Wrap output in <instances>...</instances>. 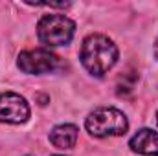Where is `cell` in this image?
<instances>
[{"mask_svg":"<svg viewBox=\"0 0 158 156\" xmlns=\"http://www.w3.org/2000/svg\"><path fill=\"white\" fill-rule=\"evenodd\" d=\"M79 59L85 70L96 77H103L118 61V48L105 35L94 33L83 40Z\"/></svg>","mask_w":158,"mask_h":156,"instance_id":"6da1fadb","label":"cell"},{"mask_svg":"<svg viewBox=\"0 0 158 156\" xmlns=\"http://www.w3.org/2000/svg\"><path fill=\"white\" fill-rule=\"evenodd\" d=\"M86 130L92 136L98 138H105V136H121L127 132L129 123L125 114L118 109H109V107H101L96 109L85 121Z\"/></svg>","mask_w":158,"mask_h":156,"instance_id":"7a4b0ae2","label":"cell"},{"mask_svg":"<svg viewBox=\"0 0 158 156\" xmlns=\"http://www.w3.org/2000/svg\"><path fill=\"white\" fill-rule=\"evenodd\" d=\"M76 31L74 20L64 15H44L37 24L39 40L46 46H64L68 44Z\"/></svg>","mask_w":158,"mask_h":156,"instance_id":"3957f363","label":"cell"},{"mask_svg":"<svg viewBox=\"0 0 158 156\" xmlns=\"http://www.w3.org/2000/svg\"><path fill=\"white\" fill-rule=\"evenodd\" d=\"M19 68L24 74H48L57 66V55L50 50H26L19 55Z\"/></svg>","mask_w":158,"mask_h":156,"instance_id":"277c9868","label":"cell"},{"mask_svg":"<svg viewBox=\"0 0 158 156\" xmlns=\"http://www.w3.org/2000/svg\"><path fill=\"white\" fill-rule=\"evenodd\" d=\"M30 117V105L15 92L0 94V123H24Z\"/></svg>","mask_w":158,"mask_h":156,"instance_id":"5b68a950","label":"cell"},{"mask_svg":"<svg viewBox=\"0 0 158 156\" xmlns=\"http://www.w3.org/2000/svg\"><path fill=\"white\" fill-rule=\"evenodd\" d=\"M129 145L134 153L145 156H158V132L151 129H142L131 138Z\"/></svg>","mask_w":158,"mask_h":156,"instance_id":"8992f818","label":"cell"},{"mask_svg":"<svg viewBox=\"0 0 158 156\" xmlns=\"http://www.w3.org/2000/svg\"><path fill=\"white\" fill-rule=\"evenodd\" d=\"M50 142L57 149H72L77 142V127L76 125H57L50 132Z\"/></svg>","mask_w":158,"mask_h":156,"instance_id":"52a82bcc","label":"cell"},{"mask_svg":"<svg viewBox=\"0 0 158 156\" xmlns=\"http://www.w3.org/2000/svg\"><path fill=\"white\" fill-rule=\"evenodd\" d=\"M155 55H156V59H158V39H156V44H155Z\"/></svg>","mask_w":158,"mask_h":156,"instance_id":"ba28073f","label":"cell"},{"mask_svg":"<svg viewBox=\"0 0 158 156\" xmlns=\"http://www.w3.org/2000/svg\"><path fill=\"white\" fill-rule=\"evenodd\" d=\"M53 156H61V154H53Z\"/></svg>","mask_w":158,"mask_h":156,"instance_id":"9c48e42d","label":"cell"},{"mask_svg":"<svg viewBox=\"0 0 158 156\" xmlns=\"http://www.w3.org/2000/svg\"><path fill=\"white\" fill-rule=\"evenodd\" d=\"M156 119H158V114H156Z\"/></svg>","mask_w":158,"mask_h":156,"instance_id":"30bf717a","label":"cell"}]
</instances>
